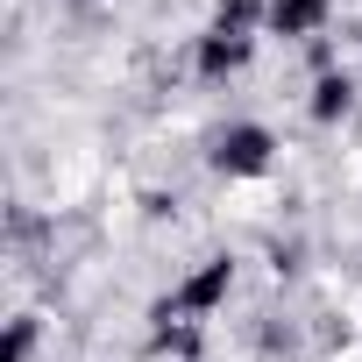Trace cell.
Returning <instances> with one entry per match:
<instances>
[{
	"label": "cell",
	"instance_id": "6da1fadb",
	"mask_svg": "<svg viewBox=\"0 0 362 362\" xmlns=\"http://www.w3.org/2000/svg\"><path fill=\"white\" fill-rule=\"evenodd\" d=\"M277 163V142H270V128H256V121H235V128H221L214 135V170L221 177H263Z\"/></svg>",
	"mask_w": 362,
	"mask_h": 362
},
{
	"label": "cell",
	"instance_id": "7a4b0ae2",
	"mask_svg": "<svg viewBox=\"0 0 362 362\" xmlns=\"http://www.w3.org/2000/svg\"><path fill=\"white\" fill-rule=\"evenodd\" d=\"M327 8H334V0H270V29L277 36H313L327 22Z\"/></svg>",
	"mask_w": 362,
	"mask_h": 362
},
{
	"label": "cell",
	"instance_id": "3957f363",
	"mask_svg": "<svg viewBox=\"0 0 362 362\" xmlns=\"http://www.w3.org/2000/svg\"><path fill=\"white\" fill-rule=\"evenodd\" d=\"M242 57H249V36H228V29H214V36L199 43V71H206V78H221V71H242Z\"/></svg>",
	"mask_w": 362,
	"mask_h": 362
},
{
	"label": "cell",
	"instance_id": "277c9868",
	"mask_svg": "<svg viewBox=\"0 0 362 362\" xmlns=\"http://www.w3.org/2000/svg\"><path fill=\"white\" fill-rule=\"evenodd\" d=\"M221 291H228V263H214V270H199V277H192L185 291H177V313H185V305H214Z\"/></svg>",
	"mask_w": 362,
	"mask_h": 362
},
{
	"label": "cell",
	"instance_id": "5b68a950",
	"mask_svg": "<svg viewBox=\"0 0 362 362\" xmlns=\"http://www.w3.org/2000/svg\"><path fill=\"white\" fill-rule=\"evenodd\" d=\"M341 107H348V78H320V100H313V114H320V121H334Z\"/></svg>",
	"mask_w": 362,
	"mask_h": 362
}]
</instances>
